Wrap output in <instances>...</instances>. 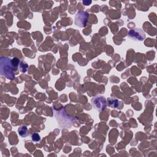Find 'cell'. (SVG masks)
Here are the masks:
<instances>
[{
  "label": "cell",
  "mask_w": 157,
  "mask_h": 157,
  "mask_svg": "<svg viewBox=\"0 0 157 157\" xmlns=\"http://www.w3.org/2000/svg\"><path fill=\"white\" fill-rule=\"evenodd\" d=\"M55 116L59 126L70 128L72 126V123L76 120L75 118L69 117L65 112L64 107H62L58 110H55Z\"/></svg>",
  "instance_id": "cell-1"
},
{
  "label": "cell",
  "mask_w": 157,
  "mask_h": 157,
  "mask_svg": "<svg viewBox=\"0 0 157 157\" xmlns=\"http://www.w3.org/2000/svg\"><path fill=\"white\" fill-rule=\"evenodd\" d=\"M13 69L11 59L7 57H1L0 73L1 75H4L6 78L12 80L15 77L13 73Z\"/></svg>",
  "instance_id": "cell-2"
},
{
  "label": "cell",
  "mask_w": 157,
  "mask_h": 157,
  "mask_svg": "<svg viewBox=\"0 0 157 157\" xmlns=\"http://www.w3.org/2000/svg\"><path fill=\"white\" fill-rule=\"evenodd\" d=\"M91 102L94 109L100 112L104 111L107 106V102L105 98L101 95H98L91 98Z\"/></svg>",
  "instance_id": "cell-3"
},
{
  "label": "cell",
  "mask_w": 157,
  "mask_h": 157,
  "mask_svg": "<svg viewBox=\"0 0 157 157\" xmlns=\"http://www.w3.org/2000/svg\"><path fill=\"white\" fill-rule=\"evenodd\" d=\"M128 36L132 40L142 41L145 38V34L140 28H135L129 31Z\"/></svg>",
  "instance_id": "cell-4"
},
{
  "label": "cell",
  "mask_w": 157,
  "mask_h": 157,
  "mask_svg": "<svg viewBox=\"0 0 157 157\" xmlns=\"http://www.w3.org/2000/svg\"><path fill=\"white\" fill-rule=\"evenodd\" d=\"M89 14L85 11L78 12L75 17V24L76 26L83 28L85 26L88 19Z\"/></svg>",
  "instance_id": "cell-5"
},
{
  "label": "cell",
  "mask_w": 157,
  "mask_h": 157,
  "mask_svg": "<svg viewBox=\"0 0 157 157\" xmlns=\"http://www.w3.org/2000/svg\"><path fill=\"white\" fill-rule=\"evenodd\" d=\"M107 102H108L109 105L112 108L121 109L123 107V103L117 99L109 98H108Z\"/></svg>",
  "instance_id": "cell-6"
},
{
  "label": "cell",
  "mask_w": 157,
  "mask_h": 157,
  "mask_svg": "<svg viewBox=\"0 0 157 157\" xmlns=\"http://www.w3.org/2000/svg\"><path fill=\"white\" fill-rule=\"evenodd\" d=\"M18 134L22 137H26L28 135V128L26 126H21L18 129Z\"/></svg>",
  "instance_id": "cell-7"
},
{
  "label": "cell",
  "mask_w": 157,
  "mask_h": 157,
  "mask_svg": "<svg viewBox=\"0 0 157 157\" xmlns=\"http://www.w3.org/2000/svg\"><path fill=\"white\" fill-rule=\"evenodd\" d=\"M12 65H13L14 70L15 69V71H17V68H18V66L20 63V60L17 58H13L12 59Z\"/></svg>",
  "instance_id": "cell-8"
},
{
  "label": "cell",
  "mask_w": 157,
  "mask_h": 157,
  "mask_svg": "<svg viewBox=\"0 0 157 157\" xmlns=\"http://www.w3.org/2000/svg\"><path fill=\"white\" fill-rule=\"evenodd\" d=\"M31 139L34 142H38L40 140V137L39 134L37 132H34L31 134Z\"/></svg>",
  "instance_id": "cell-9"
},
{
  "label": "cell",
  "mask_w": 157,
  "mask_h": 157,
  "mask_svg": "<svg viewBox=\"0 0 157 157\" xmlns=\"http://www.w3.org/2000/svg\"><path fill=\"white\" fill-rule=\"evenodd\" d=\"M20 71L22 72H25L28 68V64L26 63L21 61L20 63Z\"/></svg>",
  "instance_id": "cell-10"
}]
</instances>
